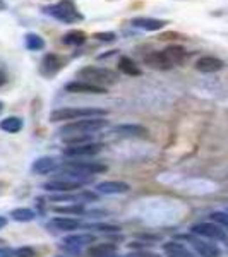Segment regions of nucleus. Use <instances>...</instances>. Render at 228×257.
<instances>
[{
	"mask_svg": "<svg viewBox=\"0 0 228 257\" xmlns=\"http://www.w3.org/2000/svg\"><path fill=\"white\" fill-rule=\"evenodd\" d=\"M45 14L52 16V18L62 21L65 24H72V23H79L84 19V16L77 11L76 4L72 0H60V2L53 4V6L45 7Z\"/></svg>",
	"mask_w": 228,
	"mask_h": 257,
	"instance_id": "7ed1b4c3",
	"label": "nucleus"
},
{
	"mask_svg": "<svg viewBox=\"0 0 228 257\" xmlns=\"http://www.w3.org/2000/svg\"><path fill=\"white\" fill-rule=\"evenodd\" d=\"M59 168L60 161L57 158H52V156H41V158L33 161L31 165V172L36 173V175H48V173H53Z\"/></svg>",
	"mask_w": 228,
	"mask_h": 257,
	"instance_id": "ddd939ff",
	"label": "nucleus"
},
{
	"mask_svg": "<svg viewBox=\"0 0 228 257\" xmlns=\"http://www.w3.org/2000/svg\"><path fill=\"white\" fill-rule=\"evenodd\" d=\"M12 248L9 247H0V257H12Z\"/></svg>",
	"mask_w": 228,
	"mask_h": 257,
	"instance_id": "72a5a7b5",
	"label": "nucleus"
},
{
	"mask_svg": "<svg viewBox=\"0 0 228 257\" xmlns=\"http://www.w3.org/2000/svg\"><path fill=\"white\" fill-rule=\"evenodd\" d=\"M96 243V237L93 233H74L67 235L62 240V248H65L70 254H79L82 247H88Z\"/></svg>",
	"mask_w": 228,
	"mask_h": 257,
	"instance_id": "423d86ee",
	"label": "nucleus"
},
{
	"mask_svg": "<svg viewBox=\"0 0 228 257\" xmlns=\"http://www.w3.org/2000/svg\"><path fill=\"white\" fill-rule=\"evenodd\" d=\"M65 91L67 93H74V94H79V93H84V94H105L106 93V88H99V86H94V84H89V82H84V81H72L69 84H65Z\"/></svg>",
	"mask_w": 228,
	"mask_h": 257,
	"instance_id": "4468645a",
	"label": "nucleus"
},
{
	"mask_svg": "<svg viewBox=\"0 0 228 257\" xmlns=\"http://www.w3.org/2000/svg\"><path fill=\"white\" fill-rule=\"evenodd\" d=\"M53 213L81 216V214L86 213V209H84V204H81V202H74V204H67V206H53Z\"/></svg>",
	"mask_w": 228,
	"mask_h": 257,
	"instance_id": "b1692460",
	"label": "nucleus"
},
{
	"mask_svg": "<svg viewBox=\"0 0 228 257\" xmlns=\"http://www.w3.org/2000/svg\"><path fill=\"white\" fill-rule=\"evenodd\" d=\"M4 82H6V76H4V74H2V72H0V86H2V84H4Z\"/></svg>",
	"mask_w": 228,
	"mask_h": 257,
	"instance_id": "e433bc0d",
	"label": "nucleus"
},
{
	"mask_svg": "<svg viewBox=\"0 0 228 257\" xmlns=\"http://www.w3.org/2000/svg\"><path fill=\"white\" fill-rule=\"evenodd\" d=\"M194 235H199V237H204L209 240H218V242H225L226 240V233L218 223H197L190 228Z\"/></svg>",
	"mask_w": 228,
	"mask_h": 257,
	"instance_id": "6e6552de",
	"label": "nucleus"
},
{
	"mask_svg": "<svg viewBox=\"0 0 228 257\" xmlns=\"http://www.w3.org/2000/svg\"><path fill=\"white\" fill-rule=\"evenodd\" d=\"M62 41L65 45H69V47H81L86 41V33H82L79 30H72L62 36Z\"/></svg>",
	"mask_w": 228,
	"mask_h": 257,
	"instance_id": "393cba45",
	"label": "nucleus"
},
{
	"mask_svg": "<svg viewBox=\"0 0 228 257\" xmlns=\"http://www.w3.org/2000/svg\"><path fill=\"white\" fill-rule=\"evenodd\" d=\"M12 257H38V252L33 247H19L12 252Z\"/></svg>",
	"mask_w": 228,
	"mask_h": 257,
	"instance_id": "c756f323",
	"label": "nucleus"
},
{
	"mask_svg": "<svg viewBox=\"0 0 228 257\" xmlns=\"http://www.w3.org/2000/svg\"><path fill=\"white\" fill-rule=\"evenodd\" d=\"M144 64L149 65L151 69H156V70H170L173 67V64L170 62L165 50L149 52L148 55H144Z\"/></svg>",
	"mask_w": 228,
	"mask_h": 257,
	"instance_id": "f8f14e48",
	"label": "nucleus"
},
{
	"mask_svg": "<svg viewBox=\"0 0 228 257\" xmlns=\"http://www.w3.org/2000/svg\"><path fill=\"white\" fill-rule=\"evenodd\" d=\"M77 77H79V81L89 82V84L99 86V88L115 84L119 81V74L115 70L96 67V65H86V67L79 69L77 70Z\"/></svg>",
	"mask_w": 228,
	"mask_h": 257,
	"instance_id": "f03ea898",
	"label": "nucleus"
},
{
	"mask_svg": "<svg viewBox=\"0 0 228 257\" xmlns=\"http://www.w3.org/2000/svg\"><path fill=\"white\" fill-rule=\"evenodd\" d=\"M119 70L126 76H131V77H136V76H141L143 70L131 57H120L119 59Z\"/></svg>",
	"mask_w": 228,
	"mask_h": 257,
	"instance_id": "412c9836",
	"label": "nucleus"
},
{
	"mask_svg": "<svg viewBox=\"0 0 228 257\" xmlns=\"http://www.w3.org/2000/svg\"><path fill=\"white\" fill-rule=\"evenodd\" d=\"M0 243H6V242H4V240H2V238H0Z\"/></svg>",
	"mask_w": 228,
	"mask_h": 257,
	"instance_id": "58836bf2",
	"label": "nucleus"
},
{
	"mask_svg": "<svg viewBox=\"0 0 228 257\" xmlns=\"http://www.w3.org/2000/svg\"><path fill=\"white\" fill-rule=\"evenodd\" d=\"M131 24L138 30H143V31H160L167 26V21H161V19H156V18H146V16H139V18H134L131 21Z\"/></svg>",
	"mask_w": 228,
	"mask_h": 257,
	"instance_id": "2eb2a0df",
	"label": "nucleus"
},
{
	"mask_svg": "<svg viewBox=\"0 0 228 257\" xmlns=\"http://www.w3.org/2000/svg\"><path fill=\"white\" fill-rule=\"evenodd\" d=\"M136 255L138 257H160V254H156V252H149V250H138L136 252Z\"/></svg>",
	"mask_w": 228,
	"mask_h": 257,
	"instance_id": "473e14b6",
	"label": "nucleus"
},
{
	"mask_svg": "<svg viewBox=\"0 0 228 257\" xmlns=\"http://www.w3.org/2000/svg\"><path fill=\"white\" fill-rule=\"evenodd\" d=\"M163 250L167 252L168 257H194L187 250V247L180 242H167L163 243Z\"/></svg>",
	"mask_w": 228,
	"mask_h": 257,
	"instance_id": "4be33fe9",
	"label": "nucleus"
},
{
	"mask_svg": "<svg viewBox=\"0 0 228 257\" xmlns=\"http://www.w3.org/2000/svg\"><path fill=\"white\" fill-rule=\"evenodd\" d=\"M62 170H70V172H76L79 175H84V177H91L93 175H98V173H105L108 167L99 161H81V160H70V161H65V163L60 165Z\"/></svg>",
	"mask_w": 228,
	"mask_h": 257,
	"instance_id": "39448f33",
	"label": "nucleus"
},
{
	"mask_svg": "<svg viewBox=\"0 0 228 257\" xmlns=\"http://www.w3.org/2000/svg\"><path fill=\"white\" fill-rule=\"evenodd\" d=\"M182 240H189V243L194 247V250L197 252L201 257H221V250L214 245V243H209V242H204L201 238H196L194 235H182L179 237Z\"/></svg>",
	"mask_w": 228,
	"mask_h": 257,
	"instance_id": "1a4fd4ad",
	"label": "nucleus"
},
{
	"mask_svg": "<svg viewBox=\"0 0 228 257\" xmlns=\"http://www.w3.org/2000/svg\"><path fill=\"white\" fill-rule=\"evenodd\" d=\"M7 225V218L6 216H0V230H2L4 226Z\"/></svg>",
	"mask_w": 228,
	"mask_h": 257,
	"instance_id": "f704fd0d",
	"label": "nucleus"
},
{
	"mask_svg": "<svg viewBox=\"0 0 228 257\" xmlns=\"http://www.w3.org/2000/svg\"><path fill=\"white\" fill-rule=\"evenodd\" d=\"M211 219L214 223H218L219 226H225L228 230V213H223V211H216V213L211 214Z\"/></svg>",
	"mask_w": 228,
	"mask_h": 257,
	"instance_id": "7c9ffc66",
	"label": "nucleus"
},
{
	"mask_svg": "<svg viewBox=\"0 0 228 257\" xmlns=\"http://www.w3.org/2000/svg\"><path fill=\"white\" fill-rule=\"evenodd\" d=\"M57 257H65V255H57Z\"/></svg>",
	"mask_w": 228,
	"mask_h": 257,
	"instance_id": "ea45409f",
	"label": "nucleus"
},
{
	"mask_svg": "<svg viewBox=\"0 0 228 257\" xmlns=\"http://www.w3.org/2000/svg\"><path fill=\"white\" fill-rule=\"evenodd\" d=\"M105 148L103 143H88V144H79V146H69L62 151V155L69 160H81V158H89L98 153H101V149Z\"/></svg>",
	"mask_w": 228,
	"mask_h": 257,
	"instance_id": "0eeeda50",
	"label": "nucleus"
},
{
	"mask_svg": "<svg viewBox=\"0 0 228 257\" xmlns=\"http://www.w3.org/2000/svg\"><path fill=\"white\" fill-rule=\"evenodd\" d=\"M115 136L119 138H139V139H146L149 138V131L144 125H139V123H120V125H115L111 128Z\"/></svg>",
	"mask_w": 228,
	"mask_h": 257,
	"instance_id": "9d476101",
	"label": "nucleus"
},
{
	"mask_svg": "<svg viewBox=\"0 0 228 257\" xmlns=\"http://www.w3.org/2000/svg\"><path fill=\"white\" fill-rule=\"evenodd\" d=\"M24 45H26V48L30 52H38V50L45 48V40L40 35H36V33H28L24 36Z\"/></svg>",
	"mask_w": 228,
	"mask_h": 257,
	"instance_id": "a878e982",
	"label": "nucleus"
},
{
	"mask_svg": "<svg viewBox=\"0 0 228 257\" xmlns=\"http://www.w3.org/2000/svg\"><path fill=\"white\" fill-rule=\"evenodd\" d=\"M106 110L101 108H59L50 113V122H67V120H79V118H94L105 117Z\"/></svg>",
	"mask_w": 228,
	"mask_h": 257,
	"instance_id": "20e7f679",
	"label": "nucleus"
},
{
	"mask_svg": "<svg viewBox=\"0 0 228 257\" xmlns=\"http://www.w3.org/2000/svg\"><path fill=\"white\" fill-rule=\"evenodd\" d=\"M131 190V185L120 180H105L96 185V192L99 194H126Z\"/></svg>",
	"mask_w": 228,
	"mask_h": 257,
	"instance_id": "f3484780",
	"label": "nucleus"
},
{
	"mask_svg": "<svg viewBox=\"0 0 228 257\" xmlns=\"http://www.w3.org/2000/svg\"><path fill=\"white\" fill-rule=\"evenodd\" d=\"M84 228L93 231H101V233H117V231H120V226L106 225V223H91V225H86Z\"/></svg>",
	"mask_w": 228,
	"mask_h": 257,
	"instance_id": "c85d7f7f",
	"label": "nucleus"
},
{
	"mask_svg": "<svg viewBox=\"0 0 228 257\" xmlns=\"http://www.w3.org/2000/svg\"><path fill=\"white\" fill-rule=\"evenodd\" d=\"M2 111H4V103L0 101V115H2Z\"/></svg>",
	"mask_w": 228,
	"mask_h": 257,
	"instance_id": "4c0bfd02",
	"label": "nucleus"
},
{
	"mask_svg": "<svg viewBox=\"0 0 228 257\" xmlns=\"http://www.w3.org/2000/svg\"><path fill=\"white\" fill-rule=\"evenodd\" d=\"M111 254H117V245L115 243H93L88 250V255L89 257H106V255H111Z\"/></svg>",
	"mask_w": 228,
	"mask_h": 257,
	"instance_id": "aec40b11",
	"label": "nucleus"
},
{
	"mask_svg": "<svg viewBox=\"0 0 228 257\" xmlns=\"http://www.w3.org/2000/svg\"><path fill=\"white\" fill-rule=\"evenodd\" d=\"M94 38L99 40V41H108V43H113L117 40V35L115 33H96Z\"/></svg>",
	"mask_w": 228,
	"mask_h": 257,
	"instance_id": "2f4dec72",
	"label": "nucleus"
},
{
	"mask_svg": "<svg viewBox=\"0 0 228 257\" xmlns=\"http://www.w3.org/2000/svg\"><path fill=\"white\" fill-rule=\"evenodd\" d=\"M47 228L50 231H70L81 228V221L74 218H53L47 223Z\"/></svg>",
	"mask_w": 228,
	"mask_h": 257,
	"instance_id": "6ab92c4d",
	"label": "nucleus"
},
{
	"mask_svg": "<svg viewBox=\"0 0 228 257\" xmlns=\"http://www.w3.org/2000/svg\"><path fill=\"white\" fill-rule=\"evenodd\" d=\"M82 185L74 184V182H67V180H60V178H52V180L45 182L43 189L48 190V192H62V194H69L74 192V190L81 189Z\"/></svg>",
	"mask_w": 228,
	"mask_h": 257,
	"instance_id": "dca6fc26",
	"label": "nucleus"
},
{
	"mask_svg": "<svg viewBox=\"0 0 228 257\" xmlns=\"http://www.w3.org/2000/svg\"><path fill=\"white\" fill-rule=\"evenodd\" d=\"M7 9V4H6V0H0V12L2 11H6Z\"/></svg>",
	"mask_w": 228,
	"mask_h": 257,
	"instance_id": "c9c22d12",
	"label": "nucleus"
},
{
	"mask_svg": "<svg viewBox=\"0 0 228 257\" xmlns=\"http://www.w3.org/2000/svg\"><path fill=\"white\" fill-rule=\"evenodd\" d=\"M165 52H167L170 62L173 64V67H175V65L184 64L185 59H187V52H185V48L179 47V45H170Z\"/></svg>",
	"mask_w": 228,
	"mask_h": 257,
	"instance_id": "5701e85b",
	"label": "nucleus"
},
{
	"mask_svg": "<svg viewBox=\"0 0 228 257\" xmlns=\"http://www.w3.org/2000/svg\"><path fill=\"white\" fill-rule=\"evenodd\" d=\"M108 125V120L105 117H94V118H79L69 122L65 125L59 128V134L62 138H67V136H81V134H96V132L103 131Z\"/></svg>",
	"mask_w": 228,
	"mask_h": 257,
	"instance_id": "f257e3e1",
	"label": "nucleus"
},
{
	"mask_svg": "<svg viewBox=\"0 0 228 257\" xmlns=\"http://www.w3.org/2000/svg\"><path fill=\"white\" fill-rule=\"evenodd\" d=\"M11 216L14 221H19V223H30L33 219L36 218V213L33 209H28V208H18V209H12L11 211Z\"/></svg>",
	"mask_w": 228,
	"mask_h": 257,
	"instance_id": "cd10ccee",
	"label": "nucleus"
},
{
	"mask_svg": "<svg viewBox=\"0 0 228 257\" xmlns=\"http://www.w3.org/2000/svg\"><path fill=\"white\" fill-rule=\"evenodd\" d=\"M223 60H219L218 57L213 55H204L196 62V69L202 74H213L223 69Z\"/></svg>",
	"mask_w": 228,
	"mask_h": 257,
	"instance_id": "a211bd4d",
	"label": "nucleus"
},
{
	"mask_svg": "<svg viewBox=\"0 0 228 257\" xmlns=\"http://www.w3.org/2000/svg\"><path fill=\"white\" fill-rule=\"evenodd\" d=\"M0 128L4 132H9V134H16L23 128V118L19 117H7L0 122Z\"/></svg>",
	"mask_w": 228,
	"mask_h": 257,
	"instance_id": "bb28decb",
	"label": "nucleus"
},
{
	"mask_svg": "<svg viewBox=\"0 0 228 257\" xmlns=\"http://www.w3.org/2000/svg\"><path fill=\"white\" fill-rule=\"evenodd\" d=\"M65 65V62L62 57H59L57 53H47L41 60L40 65V72L43 74L45 77H53L55 74H59L62 67Z\"/></svg>",
	"mask_w": 228,
	"mask_h": 257,
	"instance_id": "9b49d317",
	"label": "nucleus"
}]
</instances>
